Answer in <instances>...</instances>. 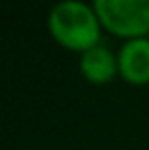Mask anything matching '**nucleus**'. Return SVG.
Returning a JSON list of instances; mask_svg holds the SVG:
<instances>
[{
  "label": "nucleus",
  "mask_w": 149,
  "mask_h": 150,
  "mask_svg": "<svg viewBox=\"0 0 149 150\" xmlns=\"http://www.w3.org/2000/svg\"><path fill=\"white\" fill-rule=\"evenodd\" d=\"M52 34L67 48L82 50L100 44V19L94 8L80 0H63L54 4L48 15Z\"/></svg>",
  "instance_id": "f257e3e1"
},
{
  "label": "nucleus",
  "mask_w": 149,
  "mask_h": 150,
  "mask_svg": "<svg viewBox=\"0 0 149 150\" xmlns=\"http://www.w3.org/2000/svg\"><path fill=\"white\" fill-rule=\"evenodd\" d=\"M94 11L119 36L134 40L149 34V0H96Z\"/></svg>",
  "instance_id": "f03ea898"
},
{
  "label": "nucleus",
  "mask_w": 149,
  "mask_h": 150,
  "mask_svg": "<svg viewBox=\"0 0 149 150\" xmlns=\"http://www.w3.org/2000/svg\"><path fill=\"white\" fill-rule=\"evenodd\" d=\"M119 72L130 84H147L149 82V38H134L128 40L120 48L119 57Z\"/></svg>",
  "instance_id": "7ed1b4c3"
},
{
  "label": "nucleus",
  "mask_w": 149,
  "mask_h": 150,
  "mask_svg": "<svg viewBox=\"0 0 149 150\" xmlns=\"http://www.w3.org/2000/svg\"><path fill=\"white\" fill-rule=\"evenodd\" d=\"M80 70L88 80L96 82V84H103L109 82L119 70V63H117L113 51L103 44H96L80 55Z\"/></svg>",
  "instance_id": "20e7f679"
},
{
  "label": "nucleus",
  "mask_w": 149,
  "mask_h": 150,
  "mask_svg": "<svg viewBox=\"0 0 149 150\" xmlns=\"http://www.w3.org/2000/svg\"><path fill=\"white\" fill-rule=\"evenodd\" d=\"M147 38H149V34H147Z\"/></svg>",
  "instance_id": "39448f33"
}]
</instances>
